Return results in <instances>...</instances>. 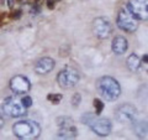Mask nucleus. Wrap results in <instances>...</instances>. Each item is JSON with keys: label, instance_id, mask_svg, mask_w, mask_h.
<instances>
[{"label": "nucleus", "instance_id": "nucleus-1", "mask_svg": "<svg viewBox=\"0 0 148 140\" xmlns=\"http://www.w3.org/2000/svg\"><path fill=\"white\" fill-rule=\"evenodd\" d=\"M96 88L99 94L108 102H114L121 94V86L114 77L104 76L96 81Z\"/></svg>", "mask_w": 148, "mask_h": 140}, {"label": "nucleus", "instance_id": "nucleus-11", "mask_svg": "<svg viewBox=\"0 0 148 140\" xmlns=\"http://www.w3.org/2000/svg\"><path fill=\"white\" fill-rule=\"evenodd\" d=\"M10 88L16 94H25L30 91L31 83L25 76H15L10 81Z\"/></svg>", "mask_w": 148, "mask_h": 140}, {"label": "nucleus", "instance_id": "nucleus-18", "mask_svg": "<svg viewBox=\"0 0 148 140\" xmlns=\"http://www.w3.org/2000/svg\"><path fill=\"white\" fill-rule=\"evenodd\" d=\"M80 102H82V98H80V94L79 93H75L73 97H72V104L75 107H79V104H80Z\"/></svg>", "mask_w": 148, "mask_h": 140}, {"label": "nucleus", "instance_id": "nucleus-4", "mask_svg": "<svg viewBox=\"0 0 148 140\" xmlns=\"http://www.w3.org/2000/svg\"><path fill=\"white\" fill-rule=\"evenodd\" d=\"M116 24L121 30L126 32H133L138 27V20L132 15L127 8H121L119 10Z\"/></svg>", "mask_w": 148, "mask_h": 140}, {"label": "nucleus", "instance_id": "nucleus-14", "mask_svg": "<svg viewBox=\"0 0 148 140\" xmlns=\"http://www.w3.org/2000/svg\"><path fill=\"white\" fill-rule=\"evenodd\" d=\"M132 124V130L138 138H145L148 133V123L145 119H135Z\"/></svg>", "mask_w": 148, "mask_h": 140}, {"label": "nucleus", "instance_id": "nucleus-12", "mask_svg": "<svg viewBox=\"0 0 148 140\" xmlns=\"http://www.w3.org/2000/svg\"><path fill=\"white\" fill-rule=\"evenodd\" d=\"M54 61L51 57H42L35 64V71L38 74H47L54 68Z\"/></svg>", "mask_w": 148, "mask_h": 140}, {"label": "nucleus", "instance_id": "nucleus-6", "mask_svg": "<svg viewBox=\"0 0 148 140\" xmlns=\"http://www.w3.org/2000/svg\"><path fill=\"white\" fill-rule=\"evenodd\" d=\"M136 116H137L136 107L130 103L119 105L116 110H115V118L121 124H131L136 119Z\"/></svg>", "mask_w": 148, "mask_h": 140}, {"label": "nucleus", "instance_id": "nucleus-7", "mask_svg": "<svg viewBox=\"0 0 148 140\" xmlns=\"http://www.w3.org/2000/svg\"><path fill=\"white\" fill-rule=\"evenodd\" d=\"M58 138L59 139H75L77 128L73 120L69 116H61L58 119Z\"/></svg>", "mask_w": 148, "mask_h": 140}, {"label": "nucleus", "instance_id": "nucleus-8", "mask_svg": "<svg viewBox=\"0 0 148 140\" xmlns=\"http://www.w3.org/2000/svg\"><path fill=\"white\" fill-rule=\"evenodd\" d=\"M112 27L106 17H96L92 21V34L99 40H105L111 35Z\"/></svg>", "mask_w": 148, "mask_h": 140}, {"label": "nucleus", "instance_id": "nucleus-2", "mask_svg": "<svg viewBox=\"0 0 148 140\" xmlns=\"http://www.w3.org/2000/svg\"><path fill=\"white\" fill-rule=\"evenodd\" d=\"M82 123L88 125L99 137H106L111 133L112 124L108 118H99L92 113H85L82 115Z\"/></svg>", "mask_w": 148, "mask_h": 140}, {"label": "nucleus", "instance_id": "nucleus-17", "mask_svg": "<svg viewBox=\"0 0 148 140\" xmlns=\"http://www.w3.org/2000/svg\"><path fill=\"white\" fill-rule=\"evenodd\" d=\"M62 98H63V96L59 94V93H57V94H48L47 96V99L49 102H52V103H59V102L62 100Z\"/></svg>", "mask_w": 148, "mask_h": 140}, {"label": "nucleus", "instance_id": "nucleus-5", "mask_svg": "<svg viewBox=\"0 0 148 140\" xmlns=\"http://www.w3.org/2000/svg\"><path fill=\"white\" fill-rule=\"evenodd\" d=\"M57 82L59 87L64 88V89H69L79 82V73L75 68L67 67L63 71H61L57 76Z\"/></svg>", "mask_w": 148, "mask_h": 140}, {"label": "nucleus", "instance_id": "nucleus-19", "mask_svg": "<svg viewBox=\"0 0 148 140\" xmlns=\"http://www.w3.org/2000/svg\"><path fill=\"white\" fill-rule=\"evenodd\" d=\"M21 103L24 104L25 108H30V107L32 105V99H31V97H27V96L24 97V98L21 99Z\"/></svg>", "mask_w": 148, "mask_h": 140}, {"label": "nucleus", "instance_id": "nucleus-3", "mask_svg": "<svg viewBox=\"0 0 148 140\" xmlns=\"http://www.w3.org/2000/svg\"><path fill=\"white\" fill-rule=\"evenodd\" d=\"M12 132L18 139H37L41 134V128L32 120H21L14 124Z\"/></svg>", "mask_w": 148, "mask_h": 140}, {"label": "nucleus", "instance_id": "nucleus-21", "mask_svg": "<svg viewBox=\"0 0 148 140\" xmlns=\"http://www.w3.org/2000/svg\"><path fill=\"white\" fill-rule=\"evenodd\" d=\"M4 127V119L1 118V115H0V129Z\"/></svg>", "mask_w": 148, "mask_h": 140}, {"label": "nucleus", "instance_id": "nucleus-13", "mask_svg": "<svg viewBox=\"0 0 148 140\" xmlns=\"http://www.w3.org/2000/svg\"><path fill=\"white\" fill-rule=\"evenodd\" d=\"M111 47H112L114 53H116V55H123L127 51L128 42H127V40L125 39L123 36H116L112 40Z\"/></svg>", "mask_w": 148, "mask_h": 140}, {"label": "nucleus", "instance_id": "nucleus-15", "mask_svg": "<svg viewBox=\"0 0 148 140\" xmlns=\"http://www.w3.org/2000/svg\"><path fill=\"white\" fill-rule=\"evenodd\" d=\"M141 63H142V60L138 57L137 55L132 53V55L128 56V58H127V67L130 68V71L137 72L138 69H140V67H141Z\"/></svg>", "mask_w": 148, "mask_h": 140}, {"label": "nucleus", "instance_id": "nucleus-10", "mask_svg": "<svg viewBox=\"0 0 148 140\" xmlns=\"http://www.w3.org/2000/svg\"><path fill=\"white\" fill-rule=\"evenodd\" d=\"M3 110L5 112V114L10 116H24L26 114V108L21 102L16 100L15 98L9 97L3 102Z\"/></svg>", "mask_w": 148, "mask_h": 140}, {"label": "nucleus", "instance_id": "nucleus-20", "mask_svg": "<svg viewBox=\"0 0 148 140\" xmlns=\"http://www.w3.org/2000/svg\"><path fill=\"white\" fill-rule=\"evenodd\" d=\"M143 62H146V63H148V55H143V57L141 58Z\"/></svg>", "mask_w": 148, "mask_h": 140}, {"label": "nucleus", "instance_id": "nucleus-9", "mask_svg": "<svg viewBox=\"0 0 148 140\" xmlns=\"http://www.w3.org/2000/svg\"><path fill=\"white\" fill-rule=\"evenodd\" d=\"M127 9L137 20H148V0H130Z\"/></svg>", "mask_w": 148, "mask_h": 140}, {"label": "nucleus", "instance_id": "nucleus-16", "mask_svg": "<svg viewBox=\"0 0 148 140\" xmlns=\"http://www.w3.org/2000/svg\"><path fill=\"white\" fill-rule=\"evenodd\" d=\"M92 104H94V107L96 108V115H100L101 112H103V109H104V103L100 99L96 98V99H94V102H92Z\"/></svg>", "mask_w": 148, "mask_h": 140}]
</instances>
